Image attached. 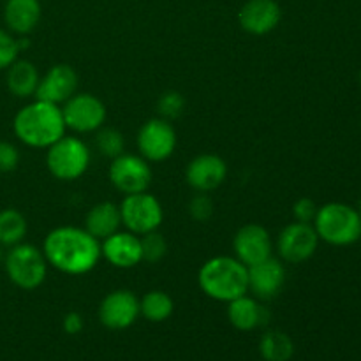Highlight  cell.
<instances>
[{"mask_svg":"<svg viewBox=\"0 0 361 361\" xmlns=\"http://www.w3.org/2000/svg\"><path fill=\"white\" fill-rule=\"evenodd\" d=\"M42 252L49 267L73 277L90 274L102 257L101 242L76 226L51 229L42 242Z\"/></svg>","mask_w":361,"mask_h":361,"instance_id":"1","label":"cell"},{"mask_svg":"<svg viewBox=\"0 0 361 361\" xmlns=\"http://www.w3.org/2000/svg\"><path fill=\"white\" fill-rule=\"evenodd\" d=\"M14 136L30 148H49L55 141L66 136L62 108L46 101L28 102L18 109L13 120Z\"/></svg>","mask_w":361,"mask_h":361,"instance_id":"2","label":"cell"},{"mask_svg":"<svg viewBox=\"0 0 361 361\" xmlns=\"http://www.w3.org/2000/svg\"><path fill=\"white\" fill-rule=\"evenodd\" d=\"M197 284L215 302H233L249 293V268L235 256H215L204 261Z\"/></svg>","mask_w":361,"mask_h":361,"instance_id":"3","label":"cell"},{"mask_svg":"<svg viewBox=\"0 0 361 361\" xmlns=\"http://www.w3.org/2000/svg\"><path fill=\"white\" fill-rule=\"evenodd\" d=\"M317 236L330 245L345 247L361 238V215L345 203H326L312 222Z\"/></svg>","mask_w":361,"mask_h":361,"instance_id":"4","label":"cell"},{"mask_svg":"<svg viewBox=\"0 0 361 361\" xmlns=\"http://www.w3.org/2000/svg\"><path fill=\"white\" fill-rule=\"evenodd\" d=\"M48 261H46L42 249L35 247L34 243H18L9 247L4 259V268L16 288L32 291L42 286L48 275Z\"/></svg>","mask_w":361,"mask_h":361,"instance_id":"5","label":"cell"},{"mask_svg":"<svg viewBox=\"0 0 361 361\" xmlns=\"http://www.w3.org/2000/svg\"><path fill=\"white\" fill-rule=\"evenodd\" d=\"M92 154L88 145L76 136H62L46 148V168L62 182L81 178L90 166Z\"/></svg>","mask_w":361,"mask_h":361,"instance_id":"6","label":"cell"},{"mask_svg":"<svg viewBox=\"0 0 361 361\" xmlns=\"http://www.w3.org/2000/svg\"><path fill=\"white\" fill-rule=\"evenodd\" d=\"M118 207L120 215H122V224L126 226L127 231L137 236L157 231L164 221V210H162L161 201L148 190L127 194Z\"/></svg>","mask_w":361,"mask_h":361,"instance_id":"7","label":"cell"},{"mask_svg":"<svg viewBox=\"0 0 361 361\" xmlns=\"http://www.w3.org/2000/svg\"><path fill=\"white\" fill-rule=\"evenodd\" d=\"M63 122L67 129L80 134H90L101 129L106 122V106L97 95L76 92L62 106Z\"/></svg>","mask_w":361,"mask_h":361,"instance_id":"8","label":"cell"},{"mask_svg":"<svg viewBox=\"0 0 361 361\" xmlns=\"http://www.w3.org/2000/svg\"><path fill=\"white\" fill-rule=\"evenodd\" d=\"M108 178L118 192L127 196V194H137L148 190L152 178H154V173H152V166L147 159L141 157V155L123 152L118 157L111 159Z\"/></svg>","mask_w":361,"mask_h":361,"instance_id":"9","label":"cell"},{"mask_svg":"<svg viewBox=\"0 0 361 361\" xmlns=\"http://www.w3.org/2000/svg\"><path fill=\"white\" fill-rule=\"evenodd\" d=\"M176 130L169 120L150 118L137 130V150L148 162H162L175 154Z\"/></svg>","mask_w":361,"mask_h":361,"instance_id":"10","label":"cell"},{"mask_svg":"<svg viewBox=\"0 0 361 361\" xmlns=\"http://www.w3.org/2000/svg\"><path fill=\"white\" fill-rule=\"evenodd\" d=\"M319 236L312 224L291 222L281 231L277 238V252L282 261L291 264L305 263L316 254Z\"/></svg>","mask_w":361,"mask_h":361,"instance_id":"11","label":"cell"},{"mask_svg":"<svg viewBox=\"0 0 361 361\" xmlns=\"http://www.w3.org/2000/svg\"><path fill=\"white\" fill-rule=\"evenodd\" d=\"M140 317V298L129 289H115L102 298L99 319L109 330H126Z\"/></svg>","mask_w":361,"mask_h":361,"instance_id":"12","label":"cell"},{"mask_svg":"<svg viewBox=\"0 0 361 361\" xmlns=\"http://www.w3.org/2000/svg\"><path fill=\"white\" fill-rule=\"evenodd\" d=\"M235 257L247 268L271 257L274 242L267 228L261 224H245L236 231L233 238Z\"/></svg>","mask_w":361,"mask_h":361,"instance_id":"13","label":"cell"},{"mask_svg":"<svg viewBox=\"0 0 361 361\" xmlns=\"http://www.w3.org/2000/svg\"><path fill=\"white\" fill-rule=\"evenodd\" d=\"M78 81V73L73 67L67 63H56L46 71L44 76H41L34 97L60 106L76 94Z\"/></svg>","mask_w":361,"mask_h":361,"instance_id":"14","label":"cell"},{"mask_svg":"<svg viewBox=\"0 0 361 361\" xmlns=\"http://www.w3.org/2000/svg\"><path fill=\"white\" fill-rule=\"evenodd\" d=\"M228 176L226 161L214 154H201L187 164L185 180L196 192H212L224 183Z\"/></svg>","mask_w":361,"mask_h":361,"instance_id":"15","label":"cell"},{"mask_svg":"<svg viewBox=\"0 0 361 361\" xmlns=\"http://www.w3.org/2000/svg\"><path fill=\"white\" fill-rule=\"evenodd\" d=\"M101 254L111 267L129 270L143 263L140 236L130 231H116L102 240Z\"/></svg>","mask_w":361,"mask_h":361,"instance_id":"16","label":"cell"},{"mask_svg":"<svg viewBox=\"0 0 361 361\" xmlns=\"http://www.w3.org/2000/svg\"><path fill=\"white\" fill-rule=\"evenodd\" d=\"M282 11L277 0H247L238 13V23L252 35H267L281 23Z\"/></svg>","mask_w":361,"mask_h":361,"instance_id":"17","label":"cell"},{"mask_svg":"<svg viewBox=\"0 0 361 361\" xmlns=\"http://www.w3.org/2000/svg\"><path fill=\"white\" fill-rule=\"evenodd\" d=\"M286 282V268L274 256L249 267V291L257 300H271L282 291Z\"/></svg>","mask_w":361,"mask_h":361,"instance_id":"18","label":"cell"},{"mask_svg":"<svg viewBox=\"0 0 361 361\" xmlns=\"http://www.w3.org/2000/svg\"><path fill=\"white\" fill-rule=\"evenodd\" d=\"M229 323L240 331H252L256 328L264 326L270 319V312L264 305H261L256 296L243 295L228 303Z\"/></svg>","mask_w":361,"mask_h":361,"instance_id":"19","label":"cell"},{"mask_svg":"<svg viewBox=\"0 0 361 361\" xmlns=\"http://www.w3.org/2000/svg\"><path fill=\"white\" fill-rule=\"evenodd\" d=\"M42 7L39 0H6L4 21L11 34L28 35L41 21Z\"/></svg>","mask_w":361,"mask_h":361,"instance_id":"20","label":"cell"},{"mask_svg":"<svg viewBox=\"0 0 361 361\" xmlns=\"http://www.w3.org/2000/svg\"><path fill=\"white\" fill-rule=\"evenodd\" d=\"M120 226H122L120 207L111 201H101L94 204L85 217V229L99 242L118 231Z\"/></svg>","mask_w":361,"mask_h":361,"instance_id":"21","label":"cell"},{"mask_svg":"<svg viewBox=\"0 0 361 361\" xmlns=\"http://www.w3.org/2000/svg\"><path fill=\"white\" fill-rule=\"evenodd\" d=\"M6 71L7 90H9L14 97H34L39 87V80H41V74H39V69L35 67L34 62L18 59L16 62L11 63Z\"/></svg>","mask_w":361,"mask_h":361,"instance_id":"22","label":"cell"},{"mask_svg":"<svg viewBox=\"0 0 361 361\" xmlns=\"http://www.w3.org/2000/svg\"><path fill=\"white\" fill-rule=\"evenodd\" d=\"M173 310H175L173 298L161 289L148 291L140 300V316H143L147 321H152V323H162V321L169 319Z\"/></svg>","mask_w":361,"mask_h":361,"instance_id":"23","label":"cell"},{"mask_svg":"<svg viewBox=\"0 0 361 361\" xmlns=\"http://www.w3.org/2000/svg\"><path fill=\"white\" fill-rule=\"evenodd\" d=\"M28 231L27 219L16 208L0 210V245L13 247L23 242Z\"/></svg>","mask_w":361,"mask_h":361,"instance_id":"24","label":"cell"},{"mask_svg":"<svg viewBox=\"0 0 361 361\" xmlns=\"http://www.w3.org/2000/svg\"><path fill=\"white\" fill-rule=\"evenodd\" d=\"M259 353L267 361H288L295 353V344L284 331L271 330L261 337Z\"/></svg>","mask_w":361,"mask_h":361,"instance_id":"25","label":"cell"},{"mask_svg":"<svg viewBox=\"0 0 361 361\" xmlns=\"http://www.w3.org/2000/svg\"><path fill=\"white\" fill-rule=\"evenodd\" d=\"M95 148H97V152L102 157H118V155H122L123 150H126L123 134L120 133L118 129L102 126L101 129L95 130Z\"/></svg>","mask_w":361,"mask_h":361,"instance_id":"26","label":"cell"},{"mask_svg":"<svg viewBox=\"0 0 361 361\" xmlns=\"http://www.w3.org/2000/svg\"><path fill=\"white\" fill-rule=\"evenodd\" d=\"M141 254H143L145 263L157 264L168 254V242L159 231H150L147 235H141Z\"/></svg>","mask_w":361,"mask_h":361,"instance_id":"27","label":"cell"},{"mask_svg":"<svg viewBox=\"0 0 361 361\" xmlns=\"http://www.w3.org/2000/svg\"><path fill=\"white\" fill-rule=\"evenodd\" d=\"M183 109H185V99H183V95L180 92L168 90L164 94H161V97H159L157 111L161 115V118L171 122V120L178 118L182 115Z\"/></svg>","mask_w":361,"mask_h":361,"instance_id":"28","label":"cell"},{"mask_svg":"<svg viewBox=\"0 0 361 361\" xmlns=\"http://www.w3.org/2000/svg\"><path fill=\"white\" fill-rule=\"evenodd\" d=\"M18 39L9 30L0 28V71L7 69L13 62H16L20 55Z\"/></svg>","mask_w":361,"mask_h":361,"instance_id":"29","label":"cell"},{"mask_svg":"<svg viewBox=\"0 0 361 361\" xmlns=\"http://www.w3.org/2000/svg\"><path fill=\"white\" fill-rule=\"evenodd\" d=\"M189 215L196 222H207L214 215V201L208 192H197L189 201Z\"/></svg>","mask_w":361,"mask_h":361,"instance_id":"30","label":"cell"},{"mask_svg":"<svg viewBox=\"0 0 361 361\" xmlns=\"http://www.w3.org/2000/svg\"><path fill=\"white\" fill-rule=\"evenodd\" d=\"M317 210H319V207H317L310 197H302V200H298L293 204L295 221L303 222V224H312L314 219H316L317 215Z\"/></svg>","mask_w":361,"mask_h":361,"instance_id":"31","label":"cell"},{"mask_svg":"<svg viewBox=\"0 0 361 361\" xmlns=\"http://www.w3.org/2000/svg\"><path fill=\"white\" fill-rule=\"evenodd\" d=\"M20 164V152L9 141H0V173H11Z\"/></svg>","mask_w":361,"mask_h":361,"instance_id":"32","label":"cell"},{"mask_svg":"<svg viewBox=\"0 0 361 361\" xmlns=\"http://www.w3.org/2000/svg\"><path fill=\"white\" fill-rule=\"evenodd\" d=\"M83 317L78 312H69L62 321V328L66 334L69 335H78L81 330H83Z\"/></svg>","mask_w":361,"mask_h":361,"instance_id":"33","label":"cell"},{"mask_svg":"<svg viewBox=\"0 0 361 361\" xmlns=\"http://www.w3.org/2000/svg\"><path fill=\"white\" fill-rule=\"evenodd\" d=\"M6 247L4 245H0V264H4V259H6Z\"/></svg>","mask_w":361,"mask_h":361,"instance_id":"34","label":"cell"},{"mask_svg":"<svg viewBox=\"0 0 361 361\" xmlns=\"http://www.w3.org/2000/svg\"><path fill=\"white\" fill-rule=\"evenodd\" d=\"M358 212H360V215H361V200H360V203H358Z\"/></svg>","mask_w":361,"mask_h":361,"instance_id":"35","label":"cell"},{"mask_svg":"<svg viewBox=\"0 0 361 361\" xmlns=\"http://www.w3.org/2000/svg\"><path fill=\"white\" fill-rule=\"evenodd\" d=\"M360 80H361V73H360Z\"/></svg>","mask_w":361,"mask_h":361,"instance_id":"36","label":"cell"}]
</instances>
